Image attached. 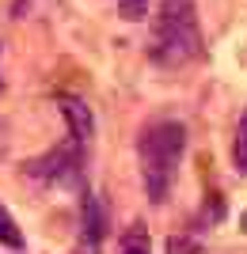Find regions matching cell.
I'll use <instances>...</instances> for the list:
<instances>
[{
	"instance_id": "1",
	"label": "cell",
	"mask_w": 247,
	"mask_h": 254,
	"mask_svg": "<svg viewBox=\"0 0 247 254\" xmlns=\"http://www.w3.org/2000/svg\"><path fill=\"white\" fill-rule=\"evenodd\" d=\"M186 152V129L179 122H156L141 133L137 140V159H141V186L152 205H164L171 193L175 171Z\"/></svg>"
},
{
	"instance_id": "2",
	"label": "cell",
	"mask_w": 247,
	"mask_h": 254,
	"mask_svg": "<svg viewBox=\"0 0 247 254\" xmlns=\"http://www.w3.org/2000/svg\"><path fill=\"white\" fill-rule=\"evenodd\" d=\"M152 57L160 64H186L202 57V27L194 0H160Z\"/></svg>"
},
{
	"instance_id": "3",
	"label": "cell",
	"mask_w": 247,
	"mask_h": 254,
	"mask_svg": "<svg viewBox=\"0 0 247 254\" xmlns=\"http://www.w3.org/2000/svg\"><path fill=\"white\" fill-rule=\"evenodd\" d=\"M80 148L84 144H61V148H50L46 156L31 159V163H23V171L38 182H50V186H76L80 182Z\"/></svg>"
},
{
	"instance_id": "4",
	"label": "cell",
	"mask_w": 247,
	"mask_h": 254,
	"mask_svg": "<svg viewBox=\"0 0 247 254\" xmlns=\"http://www.w3.org/2000/svg\"><path fill=\"white\" fill-rule=\"evenodd\" d=\"M103 251V209L91 193L80 197V232H76L73 254H99Z\"/></svg>"
},
{
	"instance_id": "5",
	"label": "cell",
	"mask_w": 247,
	"mask_h": 254,
	"mask_svg": "<svg viewBox=\"0 0 247 254\" xmlns=\"http://www.w3.org/2000/svg\"><path fill=\"white\" fill-rule=\"evenodd\" d=\"M57 110H61L65 126H69V137L76 144H87L95 137V118H91V106L76 95H57Z\"/></svg>"
},
{
	"instance_id": "6",
	"label": "cell",
	"mask_w": 247,
	"mask_h": 254,
	"mask_svg": "<svg viewBox=\"0 0 247 254\" xmlns=\"http://www.w3.org/2000/svg\"><path fill=\"white\" fill-rule=\"evenodd\" d=\"M118 254H152V239H149V232H145L141 224L126 228V235L118 239Z\"/></svg>"
},
{
	"instance_id": "7",
	"label": "cell",
	"mask_w": 247,
	"mask_h": 254,
	"mask_svg": "<svg viewBox=\"0 0 247 254\" xmlns=\"http://www.w3.org/2000/svg\"><path fill=\"white\" fill-rule=\"evenodd\" d=\"M232 167H236L240 175H247V110H244V118H240V126H236V137H232Z\"/></svg>"
},
{
	"instance_id": "8",
	"label": "cell",
	"mask_w": 247,
	"mask_h": 254,
	"mask_svg": "<svg viewBox=\"0 0 247 254\" xmlns=\"http://www.w3.org/2000/svg\"><path fill=\"white\" fill-rule=\"evenodd\" d=\"M0 243L11 247V251H19L23 247V232H19V224L11 220V212L0 205Z\"/></svg>"
},
{
	"instance_id": "9",
	"label": "cell",
	"mask_w": 247,
	"mask_h": 254,
	"mask_svg": "<svg viewBox=\"0 0 247 254\" xmlns=\"http://www.w3.org/2000/svg\"><path fill=\"white\" fill-rule=\"evenodd\" d=\"M118 11H122V19L141 23V19H149V0H118Z\"/></svg>"
},
{
	"instance_id": "10",
	"label": "cell",
	"mask_w": 247,
	"mask_h": 254,
	"mask_svg": "<svg viewBox=\"0 0 247 254\" xmlns=\"http://www.w3.org/2000/svg\"><path fill=\"white\" fill-rule=\"evenodd\" d=\"M198 251L202 247L194 243V239H186V235L183 239H167V254H198Z\"/></svg>"
},
{
	"instance_id": "11",
	"label": "cell",
	"mask_w": 247,
	"mask_h": 254,
	"mask_svg": "<svg viewBox=\"0 0 247 254\" xmlns=\"http://www.w3.org/2000/svg\"><path fill=\"white\" fill-rule=\"evenodd\" d=\"M240 232H247V212H244V216H240Z\"/></svg>"
},
{
	"instance_id": "12",
	"label": "cell",
	"mask_w": 247,
	"mask_h": 254,
	"mask_svg": "<svg viewBox=\"0 0 247 254\" xmlns=\"http://www.w3.org/2000/svg\"><path fill=\"white\" fill-rule=\"evenodd\" d=\"M0 87H4V84H0Z\"/></svg>"
}]
</instances>
